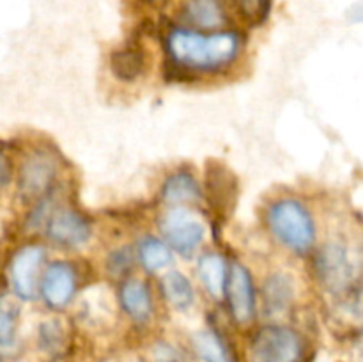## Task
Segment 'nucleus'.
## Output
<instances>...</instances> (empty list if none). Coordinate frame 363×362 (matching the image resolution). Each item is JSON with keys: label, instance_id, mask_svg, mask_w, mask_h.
Segmentation results:
<instances>
[{"label": "nucleus", "instance_id": "12", "mask_svg": "<svg viewBox=\"0 0 363 362\" xmlns=\"http://www.w3.org/2000/svg\"><path fill=\"white\" fill-rule=\"evenodd\" d=\"M227 273L229 272H227L225 259L220 254L208 252L199 259V277L202 280V286L216 300L225 297Z\"/></svg>", "mask_w": 363, "mask_h": 362}, {"label": "nucleus", "instance_id": "4", "mask_svg": "<svg viewBox=\"0 0 363 362\" xmlns=\"http://www.w3.org/2000/svg\"><path fill=\"white\" fill-rule=\"evenodd\" d=\"M160 229H162L165 240L172 245L174 251L183 256L194 254L204 241L206 234L202 220L197 219L184 206L169 209L160 222Z\"/></svg>", "mask_w": 363, "mask_h": 362}, {"label": "nucleus", "instance_id": "21", "mask_svg": "<svg viewBox=\"0 0 363 362\" xmlns=\"http://www.w3.org/2000/svg\"><path fill=\"white\" fill-rule=\"evenodd\" d=\"M156 362H184V358L181 357V353L177 350H174L170 344L167 343H158L152 350Z\"/></svg>", "mask_w": 363, "mask_h": 362}, {"label": "nucleus", "instance_id": "6", "mask_svg": "<svg viewBox=\"0 0 363 362\" xmlns=\"http://www.w3.org/2000/svg\"><path fill=\"white\" fill-rule=\"evenodd\" d=\"M225 297L229 300L230 314L240 325H247L255 314V291L252 275L243 265H233L227 273Z\"/></svg>", "mask_w": 363, "mask_h": 362}, {"label": "nucleus", "instance_id": "19", "mask_svg": "<svg viewBox=\"0 0 363 362\" xmlns=\"http://www.w3.org/2000/svg\"><path fill=\"white\" fill-rule=\"evenodd\" d=\"M138 256H140L142 265L149 272H158V270L169 266L172 261L170 248L158 238H144L138 245Z\"/></svg>", "mask_w": 363, "mask_h": 362}, {"label": "nucleus", "instance_id": "14", "mask_svg": "<svg viewBox=\"0 0 363 362\" xmlns=\"http://www.w3.org/2000/svg\"><path fill=\"white\" fill-rule=\"evenodd\" d=\"M147 60H145L144 52L135 46H128V48L119 50L112 55L110 60V67H112L113 75L119 80L124 82H133L144 75Z\"/></svg>", "mask_w": 363, "mask_h": 362}, {"label": "nucleus", "instance_id": "9", "mask_svg": "<svg viewBox=\"0 0 363 362\" xmlns=\"http://www.w3.org/2000/svg\"><path fill=\"white\" fill-rule=\"evenodd\" d=\"M48 236L66 247H80L91 238V226L73 209H57L48 222Z\"/></svg>", "mask_w": 363, "mask_h": 362}, {"label": "nucleus", "instance_id": "8", "mask_svg": "<svg viewBox=\"0 0 363 362\" xmlns=\"http://www.w3.org/2000/svg\"><path fill=\"white\" fill-rule=\"evenodd\" d=\"M74 290H77V273L71 268V265L55 261L45 270L41 280V295L48 307H66L73 298Z\"/></svg>", "mask_w": 363, "mask_h": 362}, {"label": "nucleus", "instance_id": "18", "mask_svg": "<svg viewBox=\"0 0 363 362\" xmlns=\"http://www.w3.org/2000/svg\"><path fill=\"white\" fill-rule=\"evenodd\" d=\"M163 295L176 309H186L194 304V287L186 275L181 272H169L162 279Z\"/></svg>", "mask_w": 363, "mask_h": 362}, {"label": "nucleus", "instance_id": "5", "mask_svg": "<svg viewBox=\"0 0 363 362\" xmlns=\"http://www.w3.org/2000/svg\"><path fill=\"white\" fill-rule=\"evenodd\" d=\"M318 277L326 290L332 293H342L353 279V268L347 259V252L342 245L328 243L319 251L315 258Z\"/></svg>", "mask_w": 363, "mask_h": 362}, {"label": "nucleus", "instance_id": "22", "mask_svg": "<svg viewBox=\"0 0 363 362\" xmlns=\"http://www.w3.org/2000/svg\"><path fill=\"white\" fill-rule=\"evenodd\" d=\"M238 2L248 18H261L264 14V0H238Z\"/></svg>", "mask_w": 363, "mask_h": 362}, {"label": "nucleus", "instance_id": "3", "mask_svg": "<svg viewBox=\"0 0 363 362\" xmlns=\"http://www.w3.org/2000/svg\"><path fill=\"white\" fill-rule=\"evenodd\" d=\"M303 351V337L296 330L282 325H268L255 334L250 346V361L301 362Z\"/></svg>", "mask_w": 363, "mask_h": 362}, {"label": "nucleus", "instance_id": "1", "mask_svg": "<svg viewBox=\"0 0 363 362\" xmlns=\"http://www.w3.org/2000/svg\"><path fill=\"white\" fill-rule=\"evenodd\" d=\"M167 50L176 66L197 73H215L236 60L241 39L236 32L201 34L186 28H174L167 35Z\"/></svg>", "mask_w": 363, "mask_h": 362}, {"label": "nucleus", "instance_id": "7", "mask_svg": "<svg viewBox=\"0 0 363 362\" xmlns=\"http://www.w3.org/2000/svg\"><path fill=\"white\" fill-rule=\"evenodd\" d=\"M45 259V248L39 245H27L13 256L9 265L11 284L14 293L23 300H32L35 295L38 273Z\"/></svg>", "mask_w": 363, "mask_h": 362}, {"label": "nucleus", "instance_id": "13", "mask_svg": "<svg viewBox=\"0 0 363 362\" xmlns=\"http://www.w3.org/2000/svg\"><path fill=\"white\" fill-rule=\"evenodd\" d=\"M202 197L197 180L188 172H177L165 181L162 188V199L169 204L184 206L199 202Z\"/></svg>", "mask_w": 363, "mask_h": 362}, {"label": "nucleus", "instance_id": "11", "mask_svg": "<svg viewBox=\"0 0 363 362\" xmlns=\"http://www.w3.org/2000/svg\"><path fill=\"white\" fill-rule=\"evenodd\" d=\"M121 304L135 322H145L152 312V300L147 284L140 279L126 280L121 287Z\"/></svg>", "mask_w": 363, "mask_h": 362}, {"label": "nucleus", "instance_id": "16", "mask_svg": "<svg viewBox=\"0 0 363 362\" xmlns=\"http://www.w3.org/2000/svg\"><path fill=\"white\" fill-rule=\"evenodd\" d=\"M186 16L201 28H216L225 21L220 0H188Z\"/></svg>", "mask_w": 363, "mask_h": 362}, {"label": "nucleus", "instance_id": "17", "mask_svg": "<svg viewBox=\"0 0 363 362\" xmlns=\"http://www.w3.org/2000/svg\"><path fill=\"white\" fill-rule=\"evenodd\" d=\"M194 346L202 362H234L227 344L213 330H202L195 334Z\"/></svg>", "mask_w": 363, "mask_h": 362}, {"label": "nucleus", "instance_id": "15", "mask_svg": "<svg viewBox=\"0 0 363 362\" xmlns=\"http://www.w3.org/2000/svg\"><path fill=\"white\" fill-rule=\"evenodd\" d=\"M293 302V284L284 273H275L264 284V305L272 314L284 312Z\"/></svg>", "mask_w": 363, "mask_h": 362}, {"label": "nucleus", "instance_id": "10", "mask_svg": "<svg viewBox=\"0 0 363 362\" xmlns=\"http://www.w3.org/2000/svg\"><path fill=\"white\" fill-rule=\"evenodd\" d=\"M55 162L46 153H34L21 167V190L30 197L41 195L55 177Z\"/></svg>", "mask_w": 363, "mask_h": 362}, {"label": "nucleus", "instance_id": "20", "mask_svg": "<svg viewBox=\"0 0 363 362\" xmlns=\"http://www.w3.org/2000/svg\"><path fill=\"white\" fill-rule=\"evenodd\" d=\"M16 329V311L6 300H0V344L7 346L14 337Z\"/></svg>", "mask_w": 363, "mask_h": 362}, {"label": "nucleus", "instance_id": "2", "mask_svg": "<svg viewBox=\"0 0 363 362\" xmlns=\"http://www.w3.org/2000/svg\"><path fill=\"white\" fill-rule=\"evenodd\" d=\"M273 236L296 254H305L315 241V226L308 209L296 199H280L268 209Z\"/></svg>", "mask_w": 363, "mask_h": 362}, {"label": "nucleus", "instance_id": "23", "mask_svg": "<svg viewBox=\"0 0 363 362\" xmlns=\"http://www.w3.org/2000/svg\"><path fill=\"white\" fill-rule=\"evenodd\" d=\"M11 181V163L7 156L0 151V190Z\"/></svg>", "mask_w": 363, "mask_h": 362}]
</instances>
